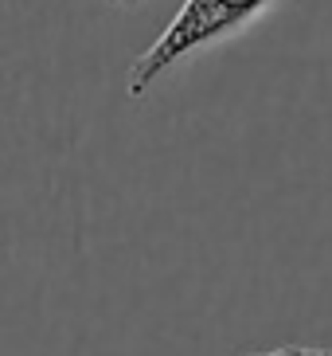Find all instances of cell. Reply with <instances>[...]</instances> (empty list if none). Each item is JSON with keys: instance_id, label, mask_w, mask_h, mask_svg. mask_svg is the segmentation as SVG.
Wrapping results in <instances>:
<instances>
[{"instance_id": "cell-2", "label": "cell", "mask_w": 332, "mask_h": 356, "mask_svg": "<svg viewBox=\"0 0 332 356\" xmlns=\"http://www.w3.org/2000/svg\"><path fill=\"white\" fill-rule=\"evenodd\" d=\"M250 356H332V348H321V345H278V348L250 353Z\"/></svg>"}, {"instance_id": "cell-1", "label": "cell", "mask_w": 332, "mask_h": 356, "mask_svg": "<svg viewBox=\"0 0 332 356\" xmlns=\"http://www.w3.org/2000/svg\"><path fill=\"white\" fill-rule=\"evenodd\" d=\"M278 0H184L180 12L172 16L165 32L153 40L145 55H137L133 71H129V95H145L149 86L160 79L172 63H180L184 55L199 51L215 40H227L231 32H239L242 24L274 8Z\"/></svg>"}]
</instances>
